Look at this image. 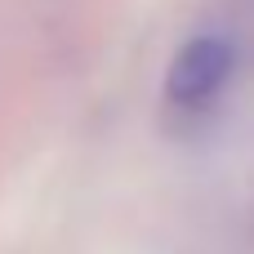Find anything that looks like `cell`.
I'll return each instance as SVG.
<instances>
[{
  "instance_id": "1",
  "label": "cell",
  "mask_w": 254,
  "mask_h": 254,
  "mask_svg": "<svg viewBox=\"0 0 254 254\" xmlns=\"http://www.w3.org/2000/svg\"><path fill=\"white\" fill-rule=\"evenodd\" d=\"M228 71H232V45L223 36H196L174 54L170 76H165V94L183 107H196L219 94Z\"/></svg>"
}]
</instances>
